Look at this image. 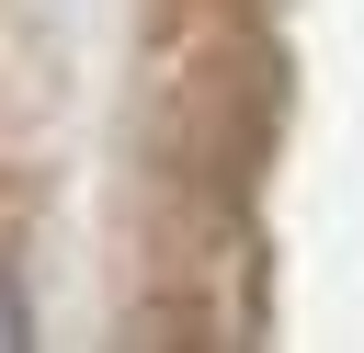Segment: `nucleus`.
Returning <instances> with one entry per match:
<instances>
[{
  "mask_svg": "<svg viewBox=\"0 0 364 353\" xmlns=\"http://www.w3.org/2000/svg\"><path fill=\"white\" fill-rule=\"evenodd\" d=\"M23 330H34V319H23V285H11V273H0V353H11V342H23Z\"/></svg>",
  "mask_w": 364,
  "mask_h": 353,
  "instance_id": "f257e3e1",
  "label": "nucleus"
}]
</instances>
